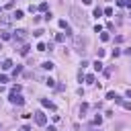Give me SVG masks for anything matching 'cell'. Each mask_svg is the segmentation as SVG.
<instances>
[{"label": "cell", "mask_w": 131, "mask_h": 131, "mask_svg": "<svg viewBox=\"0 0 131 131\" xmlns=\"http://www.w3.org/2000/svg\"><path fill=\"white\" fill-rule=\"evenodd\" d=\"M18 131H31V127H29V125H23V127H20Z\"/></svg>", "instance_id": "1f68e13d"}, {"label": "cell", "mask_w": 131, "mask_h": 131, "mask_svg": "<svg viewBox=\"0 0 131 131\" xmlns=\"http://www.w3.org/2000/svg\"><path fill=\"white\" fill-rule=\"evenodd\" d=\"M0 68H2V70H10V68H12V61H10V59H4Z\"/></svg>", "instance_id": "ba28073f"}, {"label": "cell", "mask_w": 131, "mask_h": 131, "mask_svg": "<svg viewBox=\"0 0 131 131\" xmlns=\"http://www.w3.org/2000/svg\"><path fill=\"white\" fill-rule=\"evenodd\" d=\"M100 123H102V117H100V115H96V117L92 119V125H98V127H100Z\"/></svg>", "instance_id": "7c38bea8"}, {"label": "cell", "mask_w": 131, "mask_h": 131, "mask_svg": "<svg viewBox=\"0 0 131 131\" xmlns=\"http://www.w3.org/2000/svg\"><path fill=\"white\" fill-rule=\"evenodd\" d=\"M35 123H37V125H41V127L47 123V117H45V113H43V111H37V113H35Z\"/></svg>", "instance_id": "5b68a950"}, {"label": "cell", "mask_w": 131, "mask_h": 131, "mask_svg": "<svg viewBox=\"0 0 131 131\" xmlns=\"http://www.w3.org/2000/svg\"><path fill=\"white\" fill-rule=\"evenodd\" d=\"M41 68H43V70H53V63H51V61H43Z\"/></svg>", "instance_id": "9a60e30c"}, {"label": "cell", "mask_w": 131, "mask_h": 131, "mask_svg": "<svg viewBox=\"0 0 131 131\" xmlns=\"http://www.w3.org/2000/svg\"><path fill=\"white\" fill-rule=\"evenodd\" d=\"M115 96H117V94H115L113 90H111V92H106V98H108V100H115Z\"/></svg>", "instance_id": "484cf974"}, {"label": "cell", "mask_w": 131, "mask_h": 131, "mask_svg": "<svg viewBox=\"0 0 131 131\" xmlns=\"http://www.w3.org/2000/svg\"><path fill=\"white\" fill-rule=\"evenodd\" d=\"M37 51H47V45H45V43H39V45H37Z\"/></svg>", "instance_id": "ffe728a7"}, {"label": "cell", "mask_w": 131, "mask_h": 131, "mask_svg": "<svg viewBox=\"0 0 131 131\" xmlns=\"http://www.w3.org/2000/svg\"><path fill=\"white\" fill-rule=\"evenodd\" d=\"M82 2H84V4H92V0H82Z\"/></svg>", "instance_id": "836d02e7"}, {"label": "cell", "mask_w": 131, "mask_h": 131, "mask_svg": "<svg viewBox=\"0 0 131 131\" xmlns=\"http://www.w3.org/2000/svg\"><path fill=\"white\" fill-rule=\"evenodd\" d=\"M111 37H108V33H100V41H108Z\"/></svg>", "instance_id": "cb8c5ba5"}, {"label": "cell", "mask_w": 131, "mask_h": 131, "mask_svg": "<svg viewBox=\"0 0 131 131\" xmlns=\"http://www.w3.org/2000/svg\"><path fill=\"white\" fill-rule=\"evenodd\" d=\"M8 100H10L12 104H18V106L25 104V98L20 96V92H10V94H8Z\"/></svg>", "instance_id": "3957f363"}, {"label": "cell", "mask_w": 131, "mask_h": 131, "mask_svg": "<svg viewBox=\"0 0 131 131\" xmlns=\"http://www.w3.org/2000/svg\"><path fill=\"white\" fill-rule=\"evenodd\" d=\"M121 106H123L125 111H131V102H129V100H123V102H121Z\"/></svg>", "instance_id": "ac0fdd59"}, {"label": "cell", "mask_w": 131, "mask_h": 131, "mask_svg": "<svg viewBox=\"0 0 131 131\" xmlns=\"http://www.w3.org/2000/svg\"><path fill=\"white\" fill-rule=\"evenodd\" d=\"M2 39H4V41H8V39H12V35H10V33H2Z\"/></svg>", "instance_id": "4316f807"}, {"label": "cell", "mask_w": 131, "mask_h": 131, "mask_svg": "<svg viewBox=\"0 0 131 131\" xmlns=\"http://www.w3.org/2000/svg\"><path fill=\"white\" fill-rule=\"evenodd\" d=\"M43 33H45V31H41V29H37V31H35V33H33V35H35V37H41V35H43Z\"/></svg>", "instance_id": "f1b7e54d"}, {"label": "cell", "mask_w": 131, "mask_h": 131, "mask_svg": "<svg viewBox=\"0 0 131 131\" xmlns=\"http://www.w3.org/2000/svg\"><path fill=\"white\" fill-rule=\"evenodd\" d=\"M92 66H94V70H96V72H100V70H102V61H100V59H96Z\"/></svg>", "instance_id": "8fae6325"}, {"label": "cell", "mask_w": 131, "mask_h": 131, "mask_svg": "<svg viewBox=\"0 0 131 131\" xmlns=\"http://www.w3.org/2000/svg\"><path fill=\"white\" fill-rule=\"evenodd\" d=\"M20 90H23V88H20V86L16 84V86H12V90H10V92H20Z\"/></svg>", "instance_id": "4dcf8cb0"}, {"label": "cell", "mask_w": 131, "mask_h": 131, "mask_svg": "<svg viewBox=\"0 0 131 131\" xmlns=\"http://www.w3.org/2000/svg\"><path fill=\"white\" fill-rule=\"evenodd\" d=\"M94 16H96V18H98V16H102V10H100V8H98V6H96V8H94Z\"/></svg>", "instance_id": "603a6c76"}, {"label": "cell", "mask_w": 131, "mask_h": 131, "mask_svg": "<svg viewBox=\"0 0 131 131\" xmlns=\"http://www.w3.org/2000/svg\"><path fill=\"white\" fill-rule=\"evenodd\" d=\"M78 80L82 82V80H86V76H84V72H82V68H80V72H78Z\"/></svg>", "instance_id": "d4e9b609"}, {"label": "cell", "mask_w": 131, "mask_h": 131, "mask_svg": "<svg viewBox=\"0 0 131 131\" xmlns=\"http://www.w3.org/2000/svg\"><path fill=\"white\" fill-rule=\"evenodd\" d=\"M55 41H57V43H63V41H66V35H63V33H57V35H55Z\"/></svg>", "instance_id": "30bf717a"}, {"label": "cell", "mask_w": 131, "mask_h": 131, "mask_svg": "<svg viewBox=\"0 0 131 131\" xmlns=\"http://www.w3.org/2000/svg\"><path fill=\"white\" fill-rule=\"evenodd\" d=\"M94 80H96V78H94V74H88V76H86V82H88V84H96Z\"/></svg>", "instance_id": "e0dca14e"}, {"label": "cell", "mask_w": 131, "mask_h": 131, "mask_svg": "<svg viewBox=\"0 0 131 131\" xmlns=\"http://www.w3.org/2000/svg\"><path fill=\"white\" fill-rule=\"evenodd\" d=\"M12 16L18 20V18H23V16H25V12H23V10H14V14H12Z\"/></svg>", "instance_id": "4fadbf2b"}, {"label": "cell", "mask_w": 131, "mask_h": 131, "mask_svg": "<svg viewBox=\"0 0 131 131\" xmlns=\"http://www.w3.org/2000/svg\"><path fill=\"white\" fill-rule=\"evenodd\" d=\"M6 10H10V8H14V0H10V2H6V6H4Z\"/></svg>", "instance_id": "44dd1931"}, {"label": "cell", "mask_w": 131, "mask_h": 131, "mask_svg": "<svg viewBox=\"0 0 131 131\" xmlns=\"http://www.w3.org/2000/svg\"><path fill=\"white\" fill-rule=\"evenodd\" d=\"M74 47H76V51H78V53H84V51H86V49H84V47H86V39H84V37H80V35H78V37H74Z\"/></svg>", "instance_id": "7a4b0ae2"}, {"label": "cell", "mask_w": 131, "mask_h": 131, "mask_svg": "<svg viewBox=\"0 0 131 131\" xmlns=\"http://www.w3.org/2000/svg\"><path fill=\"white\" fill-rule=\"evenodd\" d=\"M121 55V49H113V57H119Z\"/></svg>", "instance_id": "f546056e"}, {"label": "cell", "mask_w": 131, "mask_h": 131, "mask_svg": "<svg viewBox=\"0 0 131 131\" xmlns=\"http://www.w3.org/2000/svg\"><path fill=\"white\" fill-rule=\"evenodd\" d=\"M47 131H57V129H55L53 125H49V127H47Z\"/></svg>", "instance_id": "d6a6232c"}, {"label": "cell", "mask_w": 131, "mask_h": 131, "mask_svg": "<svg viewBox=\"0 0 131 131\" xmlns=\"http://www.w3.org/2000/svg\"><path fill=\"white\" fill-rule=\"evenodd\" d=\"M12 20H14V16H10V14H2V16H0V27H2V29H8V27L12 25Z\"/></svg>", "instance_id": "277c9868"}, {"label": "cell", "mask_w": 131, "mask_h": 131, "mask_svg": "<svg viewBox=\"0 0 131 131\" xmlns=\"http://www.w3.org/2000/svg\"><path fill=\"white\" fill-rule=\"evenodd\" d=\"M47 6H49V4H47V2H41V4H39V6H37V8H39V10H47Z\"/></svg>", "instance_id": "7402d4cb"}, {"label": "cell", "mask_w": 131, "mask_h": 131, "mask_svg": "<svg viewBox=\"0 0 131 131\" xmlns=\"http://www.w3.org/2000/svg\"><path fill=\"white\" fill-rule=\"evenodd\" d=\"M25 37H27V31H25V29H18V31H14V35H12V39H14V41H23Z\"/></svg>", "instance_id": "8992f818"}, {"label": "cell", "mask_w": 131, "mask_h": 131, "mask_svg": "<svg viewBox=\"0 0 131 131\" xmlns=\"http://www.w3.org/2000/svg\"><path fill=\"white\" fill-rule=\"evenodd\" d=\"M41 104H43V106H45V108H51V111H53V108H55V104H53V102H51V100H47V98H41Z\"/></svg>", "instance_id": "52a82bcc"}, {"label": "cell", "mask_w": 131, "mask_h": 131, "mask_svg": "<svg viewBox=\"0 0 131 131\" xmlns=\"http://www.w3.org/2000/svg\"><path fill=\"white\" fill-rule=\"evenodd\" d=\"M45 84H47L49 88H53V86H55V80H53V78H47V80H45Z\"/></svg>", "instance_id": "d6986e66"}, {"label": "cell", "mask_w": 131, "mask_h": 131, "mask_svg": "<svg viewBox=\"0 0 131 131\" xmlns=\"http://www.w3.org/2000/svg\"><path fill=\"white\" fill-rule=\"evenodd\" d=\"M57 25H59L61 29H66V31H68V23H66V18H59V20H57Z\"/></svg>", "instance_id": "5bb4252c"}, {"label": "cell", "mask_w": 131, "mask_h": 131, "mask_svg": "<svg viewBox=\"0 0 131 131\" xmlns=\"http://www.w3.org/2000/svg\"><path fill=\"white\" fill-rule=\"evenodd\" d=\"M102 12H104V14H106V16H111V14H113V8H104V10H102Z\"/></svg>", "instance_id": "83f0119b"}, {"label": "cell", "mask_w": 131, "mask_h": 131, "mask_svg": "<svg viewBox=\"0 0 131 131\" xmlns=\"http://www.w3.org/2000/svg\"><path fill=\"white\" fill-rule=\"evenodd\" d=\"M20 72H23V68H20V66H16V68H12V76H14V78H16V76H18Z\"/></svg>", "instance_id": "2e32d148"}, {"label": "cell", "mask_w": 131, "mask_h": 131, "mask_svg": "<svg viewBox=\"0 0 131 131\" xmlns=\"http://www.w3.org/2000/svg\"><path fill=\"white\" fill-rule=\"evenodd\" d=\"M72 16H74V23H76V25H80V27L86 25V14L80 12L78 8H72Z\"/></svg>", "instance_id": "6da1fadb"}, {"label": "cell", "mask_w": 131, "mask_h": 131, "mask_svg": "<svg viewBox=\"0 0 131 131\" xmlns=\"http://www.w3.org/2000/svg\"><path fill=\"white\" fill-rule=\"evenodd\" d=\"M29 49H31L29 45H23V47L18 49V53H20V55H29Z\"/></svg>", "instance_id": "9c48e42d"}]
</instances>
